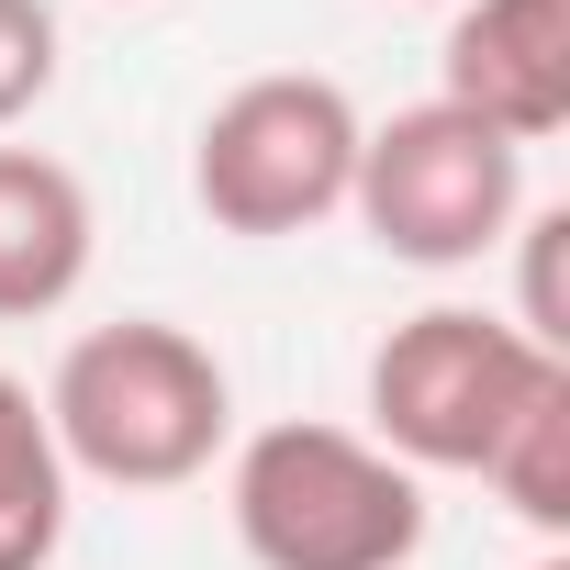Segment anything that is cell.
<instances>
[{"label": "cell", "instance_id": "52a82bcc", "mask_svg": "<svg viewBox=\"0 0 570 570\" xmlns=\"http://www.w3.org/2000/svg\"><path fill=\"white\" fill-rule=\"evenodd\" d=\"M90 257H101L90 179L68 157H46V146H0V325L68 314Z\"/></svg>", "mask_w": 570, "mask_h": 570}, {"label": "cell", "instance_id": "8992f818", "mask_svg": "<svg viewBox=\"0 0 570 570\" xmlns=\"http://www.w3.org/2000/svg\"><path fill=\"white\" fill-rule=\"evenodd\" d=\"M436 101H459L503 146H548L570 124V0H448Z\"/></svg>", "mask_w": 570, "mask_h": 570}, {"label": "cell", "instance_id": "6da1fadb", "mask_svg": "<svg viewBox=\"0 0 570 570\" xmlns=\"http://www.w3.org/2000/svg\"><path fill=\"white\" fill-rule=\"evenodd\" d=\"M46 425H57L68 481L179 492V481H202L235 448V381H224V358L190 325L124 314V325L68 336V358L46 381Z\"/></svg>", "mask_w": 570, "mask_h": 570}, {"label": "cell", "instance_id": "30bf717a", "mask_svg": "<svg viewBox=\"0 0 570 570\" xmlns=\"http://www.w3.org/2000/svg\"><path fill=\"white\" fill-rule=\"evenodd\" d=\"M57 68H68L57 0H0V135L35 124V112L57 101Z\"/></svg>", "mask_w": 570, "mask_h": 570}, {"label": "cell", "instance_id": "9c48e42d", "mask_svg": "<svg viewBox=\"0 0 570 570\" xmlns=\"http://www.w3.org/2000/svg\"><path fill=\"white\" fill-rule=\"evenodd\" d=\"M481 481H492V503H514L537 537H570V370L503 425V448L481 459Z\"/></svg>", "mask_w": 570, "mask_h": 570}, {"label": "cell", "instance_id": "7a4b0ae2", "mask_svg": "<svg viewBox=\"0 0 570 570\" xmlns=\"http://www.w3.org/2000/svg\"><path fill=\"white\" fill-rule=\"evenodd\" d=\"M224 514H235V548L257 570H403L425 548V481L325 414L235 436Z\"/></svg>", "mask_w": 570, "mask_h": 570}, {"label": "cell", "instance_id": "8fae6325", "mask_svg": "<svg viewBox=\"0 0 570 570\" xmlns=\"http://www.w3.org/2000/svg\"><path fill=\"white\" fill-rule=\"evenodd\" d=\"M525 570H570V559H559V548H548V559H525Z\"/></svg>", "mask_w": 570, "mask_h": 570}, {"label": "cell", "instance_id": "5b68a950", "mask_svg": "<svg viewBox=\"0 0 570 570\" xmlns=\"http://www.w3.org/2000/svg\"><path fill=\"white\" fill-rule=\"evenodd\" d=\"M347 213L403 268H481L525 224V146H503L459 101H414V112L358 135Z\"/></svg>", "mask_w": 570, "mask_h": 570}, {"label": "cell", "instance_id": "3957f363", "mask_svg": "<svg viewBox=\"0 0 570 570\" xmlns=\"http://www.w3.org/2000/svg\"><path fill=\"white\" fill-rule=\"evenodd\" d=\"M570 358H548L537 336H514L503 314H481V303H425V314H403L381 347H370V448H392L414 481H436V470H470L481 481V459L503 448V425L559 381Z\"/></svg>", "mask_w": 570, "mask_h": 570}, {"label": "cell", "instance_id": "277c9868", "mask_svg": "<svg viewBox=\"0 0 570 570\" xmlns=\"http://www.w3.org/2000/svg\"><path fill=\"white\" fill-rule=\"evenodd\" d=\"M358 135L370 112L314 79V68H268V79H235L202 135H190V202L224 224V235H314L347 213V179H358Z\"/></svg>", "mask_w": 570, "mask_h": 570}, {"label": "cell", "instance_id": "ba28073f", "mask_svg": "<svg viewBox=\"0 0 570 570\" xmlns=\"http://www.w3.org/2000/svg\"><path fill=\"white\" fill-rule=\"evenodd\" d=\"M68 459L46 425V392L0 370V570H57L68 548Z\"/></svg>", "mask_w": 570, "mask_h": 570}]
</instances>
